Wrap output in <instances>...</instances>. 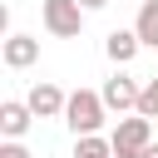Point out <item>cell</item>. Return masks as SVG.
Masks as SVG:
<instances>
[{"label": "cell", "mask_w": 158, "mask_h": 158, "mask_svg": "<svg viewBox=\"0 0 158 158\" xmlns=\"http://www.w3.org/2000/svg\"><path fill=\"white\" fill-rule=\"evenodd\" d=\"M30 114L35 118H64V109H69V94L59 89V84H49V79H40L35 89H30Z\"/></svg>", "instance_id": "277c9868"}, {"label": "cell", "mask_w": 158, "mask_h": 158, "mask_svg": "<svg viewBox=\"0 0 158 158\" xmlns=\"http://www.w3.org/2000/svg\"><path fill=\"white\" fill-rule=\"evenodd\" d=\"M0 158H30V148H25L20 138H5V143H0Z\"/></svg>", "instance_id": "7c38bea8"}, {"label": "cell", "mask_w": 158, "mask_h": 158, "mask_svg": "<svg viewBox=\"0 0 158 158\" xmlns=\"http://www.w3.org/2000/svg\"><path fill=\"white\" fill-rule=\"evenodd\" d=\"M138 114H143V118H158V79L143 84V94H138Z\"/></svg>", "instance_id": "8fae6325"}, {"label": "cell", "mask_w": 158, "mask_h": 158, "mask_svg": "<svg viewBox=\"0 0 158 158\" xmlns=\"http://www.w3.org/2000/svg\"><path fill=\"white\" fill-rule=\"evenodd\" d=\"M0 59H5V69H30V64L40 59V40H35V35H5Z\"/></svg>", "instance_id": "8992f818"}, {"label": "cell", "mask_w": 158, "mask_h": 158, "mask_svg": "<svg viewBox=\"0 0 158 158\" xmlns=\"http://www.w3.org/2000/svg\"><path fill=\"white\" fill-rule=\"evenodd\" d=\"M74 158H114V138H99V133L74 138Z\"/></svg>", "instance_id": "30bf717a"}, {"label": "cell", "mask_w": 158, "mask_h": 158, "mask_svg": "<svg viewBox=\"0 0 158 158\" xmlns=\"http://www.w3.org/2000/svg\"><path fill=\"white\" fill-rule=\"evenodd\" d=\"M114 148L148 153V148H153V118H143V114H133V118H118V128H114Z\"/></svg>", "instance_id": "5b68a950"}, {"label": "cell", "mask_w": 158, "mask_h": 158, "mask_svg": "<svg viewBox=\"0 0 158 158\" xmlns=\"http://www.w3.org/2000/svg\"><path fill=\"white\" fill-rule=\"evenodd\" d=\"M40 20H44V30H49L54 40H79V30H84V5H79V0H44V5H40Z\"/></svg>", "instance_id": "7a4b0ae2"}, {"label": "cell", "mask_w": 158, "mask_h": 158, "mask_svg": "<svg viewBox=\"0 0 158 158\" xmlns=\"http://www.w3.org/2000/svg\"><path fill=\"white\" fill-rule=\"evenodd\" d=\"M133 35H138V40L148 44V49H158V0H143V5H138Z\"/></svg>", "instance_id": "9c48e42d"}, {"label": "cell", "mask_w": 158, "mask_h": 158, "mask_svg": "<svg viewBox=\"0 0 158 158\" xmlns=\"http://www.w3.org/2000/svg\"><path fill=\"white\" fill-rule=\"evenodd\" d=\"M79 5H84V15H94V10H104L109 0H79Z\"/></svg>", "instance_id": "4fadbf2b"}, {"label": "cell", "mask_w": 158, "mask_h": 158, "mask_svg": "<svg viewBox=\"0 0 158 158\" xmlns=\"http://www.w3.org/2000/svg\"><path fill=\"white\" fill-rule=\"evenodd\" d=\"M143 158H158V143H153V148H148V153H143Z\"/></svg>", "instance_id": "9a60e30c"}, {"label": "cell", "mask_w": 158, "mask_h": 158, "mask_svg": "<svg viewBox=\"0 0 158 158\" xmlns=\"http://www.w3.org/2000/svg\"><path fill=\"white\" fill-rule=\"evenodd\" d=\"M138 49H143V40H138L133 30H109V40H104V54H109L114 64H133Z\"/></svg>", "instance_id": "ba28073f"}, {"label": "cell", "mask_w": 158, "mask_h": 158, "mask_svg": "<svg viewBox=\"0 0 158 158\" xmlns=\"http://www.w3.org/2000/svg\"><path fill=\"white\" fill-rule=\"evenodd\" d=\"M99 94H104V109H109V114H128V109L138 114V94H143V84H133L128 74H114V79H104Z\"/></svg>", "instance_id": "3957f363"}, {"label": "cell", "mask_w": 158, "mask_h": 158, "mask_svg": "<svg viewBox=\"0 0 158 158\" xmlns=\"http://www.w3.org/2000/svg\"><path fill=\"white\" fill-rule=\"evenodd\" d=\"M104 118H109V109H104V94H94V89H74V94H69L64 123L74 128V138H89V133H99V128H104Z\"/></svg>", "instance_id": "6da1fadb"}, {"label": "cell", "mask_w": 158, "mask_h": 158, "mask_svg": "<svg viewBox=\"0 0 158 158\" xmlns=\"http://www.w3.org/2000/svg\"><path fill=\"white\" fill-rule=\"evenodd\" d=\"M30 123H35V114H30L25 99H5V104H0V133H5V138H25Z\"/></svg>", "instance_id": "52a82bcc"}, {"label": "cell", "mask_w": 158, "mask_h": 158, "mask_svg": "<svg viewBox=\"0 0 158 158\" xmlns=\"http://www.w3.org/2000/svg\"><path fill=\"white\" fill-rule=\"evenodd\" d=\"M114 158H143V153H133V148H114Z\"/></svg>", "instance_id": "5bb4252c"}]
</instances>
